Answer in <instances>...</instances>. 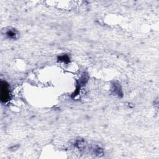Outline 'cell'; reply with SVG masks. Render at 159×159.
<instances>
[{
	"label": "cell",
	"mask_w": 159,
	"mask_h": 159,
	"mask_svg": "<svg viewBox=\"0 0 159 159\" xmlns=\"http://www.w3.org/2000/svg\"><path fill=\"white\" fill-rule=\"evenodd\" d=\"M1 100L2 101L5 102L7 100V99L9 98V92H8V89H7V86L5 82L1 83Z\"/></svg>",
	"instance_id": "obj_1"
}]
</instances>
